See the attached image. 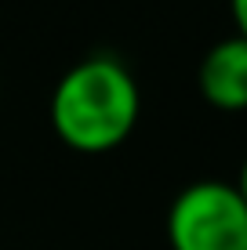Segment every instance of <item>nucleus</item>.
Masks as SVG:
<instances>
[{
    "instance_id": "20e7f679",
    "label": "nucleus",
    "mask_w": 247,
    "mask_h": 250,
    "mask_svg": "<svg viewBox=\"0 0 247 250\" xmlns=\"http://www.w3.org/2000/svg\"><path fill=\"white\" fill-rule=\"evenodd\" d=\"M229 11H233V22H236V37L247 40V0H229Z\"/></svg>"
},
{
    "instance_id": "39448f33",
    "label": "nucleus",
    "mask_w": 247,
    "mask_h": 250,
    "mask_svg": "<svg viewBox=\"0 0 247 250\" xmlns=\"http://www.w3.org/2000/svg\"><path fill=\"white\" fill-rule=\"evenodd\" d=\"M236 192H240L244 203H247V160H244V167H240V178H236Z\"/></svg>"
},
{
    "instance_id": "f257e3e1",
    "label": "nucleus",
    "mask_w": 247,
    "mask_h": 250,
    "mask_svg": "<svg viewBox=\"0 0 247 250\" xmlns=\"http://www.w3.org/2000/svg\"><path fill=\"white\" fill-rule=\"evenodd\" d=\"M142 94L131 69L113 55H91L69 65L51 94V124L76 152H109L131 138Z\"/></svg>"
},
{
    "instance_id": "7ed1b4c3",
    "label": "nucleus",
    "mask_w": 247,
    "mask_h": 250,
    "mask_svg": "<svg viewBox=\"0 0 247 250\" xmlns=\"http://www.w3.org/2000/svg\"><path fill=\"white\" fill-rule=\"evenodd\" d=\"M197 83L207 105L222 113H244L247 109V40L244 37H225L207 47L200 58Z\"/></svg>"
},
{
    "instance_id": "f03ea898",
    "label": "nucleus",
    "mask_w": 247,
    "mask_h": 250,
    "mask_svg": "<svg viewBox=\"0 0 247 250\" xmlns=\"http://www.w3.org/2000/svg\"><path fill=\"white\" fill-rule=\"evenodd\" d=\"M171 250H247V203L233 182L185 185L167 210Z\"/></svg>"
}]
</instances>
